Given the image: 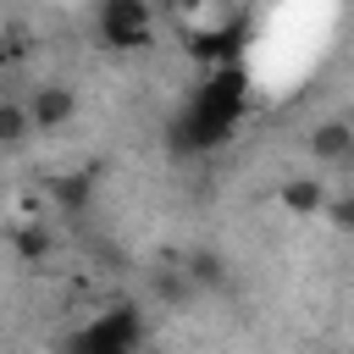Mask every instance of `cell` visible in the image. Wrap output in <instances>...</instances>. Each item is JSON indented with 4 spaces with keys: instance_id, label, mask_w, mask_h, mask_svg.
Returning a JSON list of instances; mask_svg holds the SVG:
<instances>
[{
    "instance_id": "obj_10",
    "label": "cell",
    "mask_w": 354,
    "mask_h": 354,
    "mask_svg": "<svg viewBox=\"0 0 354 354\" xmlns=\"http://www.w3.org/2000/svg\"><path fill=\"white\" fill-rule=\"evenodd\" d=\"M326 221H332L337 232H354V188H348V194H337V199L326 205Z\"/></svg>"
},
{
    "instance_id": "obj_8",
    "label": "cell",
    "mask_w": 354,
    "mask_h": 354,
    "mask_svg": "<svg viewBox=\"0 0 354 354\" xmlns=\"http://www.w3.org/2000/svg\"><path fill=\"white\" fill-rule=\"evenodd\" d=\"M28 127H33V116H28V105H17V100H6V105H0V138H6V144H22V138H28Z\"/></svg>"
},
{
    "instance_id": "obj_2",
    "label": "cell",
    "mask_w": 354,
    "mask_h": 354,
    "mask_svg": "<svg viewBox=\"0 0 354 354\" xmlns=\"http://www.w3.org/2000/svg\"><path fill=\"white\" fill-rule=\"evenodd\" d=\"M138 343H144V310L138 304H111L94 321H83L61 343V354H138Z\"/></svg>"
},
{
    "instance_id": "obj_6",
    "label": "cell",
    "mask_w": 354,
    "mask_h": 354,
    "mask_svg": "<svg viewBox=\"0 0 354 354\" xmlns=\"http://www.w3.org/2000/svg\"><path fill=\"white\" fill-rule=\"evenodd\" d=\"M277 205L288 210V216H299V221H310V216H321L332 199H326V177H310V171H299V177H282V188H277Z\"/></svg>"
},
{
    "instance_id": "obj_7",
    "label": "cell",
    "mask_w": 354,
    "mask_h": 354,
    "mask_svg": "<svg viewBox=\"0 0 354 354\" xmlns=\"http://www.w3.org/2000/svg\"><path fill=\"white\" fill-rule=\"evenodd\" d=\"M50 194H55V205H61V210H83V205H88V194H94V177H88V171L55 177V183H50Z\"/></svg>"
},
{
    "instance_id": "obj_3",
    "label": "cell",
    "mask_w": 354,
    "mask_h": 354,
    "mask_svg": "<svg viewBox=\"0 0 354 354\" xmlns=\"http://www.w3.org/2000/svg\"><path fill=\"white\" fill-rule=\"evenodd\" d=\"M94 33L105 50H144L155 39V11H149V0H100Z\"/></svg>"
},
{
    "instance_id": "obj_5",
    "label": "cell",
    "mask_w": 354,
    "mask_h": 354,
    "mask_svg": "<svg viewBox=\"0 0 354 354\" xmlns=\"http://www.w3.org/2000/svg\"><path fill=\"white\" fill-rule=\"evenodd\" d=\"M28 116H33L39 133H55V127H66V122L77 116V94H72L66 83H39L33 100H28Z\"/></svg>"
},
{
    "instance_id": "obj_1",
    "label": "cell",
    "mask_w": 354,
    "mask_h": 354,
    "mask_svg": "<svg viewBox=\"0 0 354 354\" xmlns=\"http://www.w3.org/2000/svg\"><path fill=\"white\" fill-rule=\"evenodd\" d=\"M243 105H249V72H243V61L205 72V83L171 116V149L177 155H210V149H221L232 138Z\"/></svg>"
},
{
    "instance_id": "obj_11",
    "label": "cell",
    "mask_w": 354,
    "mask_h": 354,
    "mask_svg": "<svg viewBox=\"0 0 354 354\" xmlns=\"http://www.w3.org/2000/svg\"><path fill=\"white\" fill-rule=\"evenodd\" d=\"M348 354H354V348H348Z\"/></svg>"
},
{
    "instance_id": "obj_9",
    "label": "cell",
    "mask_w": 354,
    "mask_h": 354,
    "mask_svg": "<svg viewBox=\"0 0 354 354\" xmlns=\"http://www.w3.org/2000/svg\"><path fill=\"white\" fill-rule=\"evenodd\" d=\"M17 254L22 260H44L50 254V232L44 227H17Z\"/></svg>"
},
{
    "instance_id": "obj_4",
    "label": "cell",
    "mask_w": 354,
    "mask_h": 354,
    "mask_svg": "<svg viewBox=\"0 0 354 354\" xmlns=\"http://www.w3.org/2000/svg\"><path fill=\"white\" fill-rule=\"evenodd\" d=\"M304 149H310V160H321V166H348V160H354V122H343V116L315 122V127L304 133Z\"/></svg>"
}]
</instances>
